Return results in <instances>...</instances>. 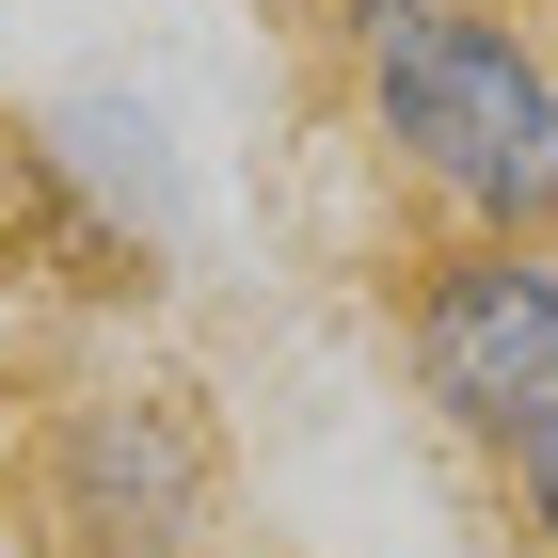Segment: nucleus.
Listing matches in <instances>:
<instances>
[{"mask_svg": "<svg viewBox=\"0 0 558 558\" xmlns=\"http://www.w3.org/2000/svg\"><path fill=\"white\" fill-rule=\"evenodd\" d=\"M367 144L430 240H558V64L511 0H415L351 48Z\"/></svg>", "mask_w": 558, "mask_h": 558, "instance_id": "1", "label": "nucleus"}, {"mask_svg": "<svg viewBox=\"0 0 558 558\" xmlns=\"http://www.w3.org/2000/svg\"><path fill=\"white\" fill-rule=\"evenodd\" d=\"M384 336L415 415L495 478L558 447V240H415L384 288Z\"/></svg>", "mask_w": 558, "mask_h": 558, "instance_id": "2", "label": "nucleus"}, {"mask_svg": "<svg viewBox=\"0 0 558 558\" xmlns=\"http://www.w3.org/2000/svg\"><path fill=\"white\" fill-rule=\"evenodd\" d=\"M33 478L81 558H208V526H223V430L192 384H81L48 415Z\"/></svg>", "mask_w": 558, "mask_h": 558, "instance_id": "3", "label": "nucleus"}, {"mask_svg": "<svg viewBox=\"0 0 558 558\" xmlns=\"http://www.w3.org/2000/svg\"><path fill=\"white\" fill-rule=\"evenodd\" d=\"M511 543L558 558V447H526V463H511Z\"/></svg>", "mask_w": 558, "mask_h": 558, "instance_id": "4", "label": "nucleus"}, {"mask_svg": "<svg viewBox=\"0 0 558 558\" xmlns=\"http://www.w3.org/2000/svg\"><path fill=\"white\" fill-rule=\"evenodd\" d=\"M384 16H415V0H319V33H336V48H367Z\"/></svg>", "mask_w": 558, "mask_h": 558, "instance_id": "5", "label": "nucleus"}, {"mask_svg": "<svg viewBox=\"0 0 558 558\" xmlns=\"http://www.w3.org/2000/svg\"><path fill=\"white\" fill-rule=\"evenodd\" d=\"M526 33H543V64H558V0H543V16H526Z\"/></svg>", "mask_w": 558, "mask_h": 558, "instance_id": "6", "label": "nucleus"}, {"mask_svg": "<svg viewBox=\"0 0 558 558\" xmlns=\"http://www.w3.org/2000/svg\"><path fill=\"white\" fill-rule=\"evenodd\" d=\"M511 16H543V0H511Z\"/></svg>", "mask_w": 558, "mask_h": 558, "instance_id": "7", "label": "nucleus"}]
</instances>
